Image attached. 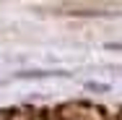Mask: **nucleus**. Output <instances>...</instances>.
Returning a JSON list of instances; mask_svg holds the SVG:
<instances>
[{"label": "nucleus", "instance_id": "1", "mask_svg": "<svg viewBox=\"0 0 122 120\" xmlns=\"http://www.w3.org/2000/svg\"><path fill=\"white\" fill-rule=\"evenodd\" d=\"M49 76H65V71H44V68H24L16 73V78H49Z\"/></svg>", "mask_w": 122, "mask_h": 120}, {"label": "nucleus", "instance_id": "2", "mask_svg": "<svg viewBox=\"0 0 122 120\" xmlns=\"http://www.w3.org/2000/svg\"><path fill=\"white\" fill-rule=\"evenodd\" d=\"M86 89H88V91H99V94L109 91V86H107V84H96V81H86Z\"/></svg>", "mask_w": 122, "mask_h": 120}]
</instances>
